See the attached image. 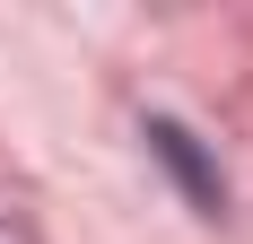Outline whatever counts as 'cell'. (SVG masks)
Returning a JSON list of instances; mask_svg holds the SVG:
<instances>
[{
	"instance_id": "2",
	"label": "cell",
	"mask_w": 253,
	"mask_h": 244,
	"mask_svg": "<svg viewBox=\"0 0 253 244\" xmlns=\"http://www.w3.org/2000/svg\"><path fill=\"white\" fill-rule=\"evenodd\" d=\"M0 244H35V236H26V227L9 218V209H0Z\"/></svg>"
},
{
	"instance_id": "1",
	"label": "cell",
	"mask_w": 253,
	"mask_h": 244,
	"mask_svg": "<svg viewBox=\"0 0 253 244\" xmlns=\"http://www.w3.org/2000/svg\"><path fill=\"white\" fill-rule=\"evenodd\" d=\"M140 140H149V157L175 174V192L192 201L201 218H227V174H218V157L201 148V131H192V122H175V114H149V122H140Z\"/></svg>"
}]
</instances>
